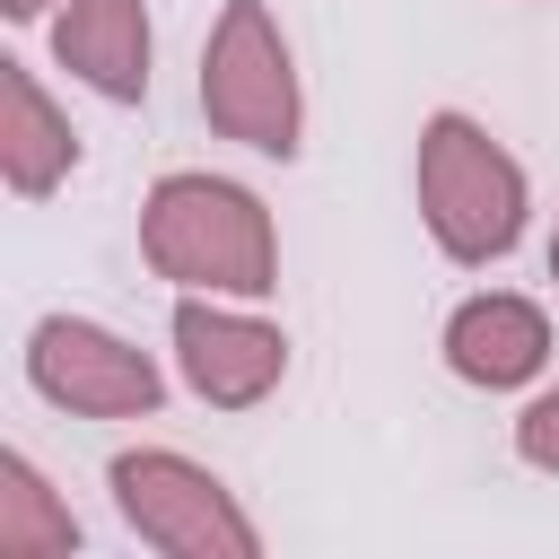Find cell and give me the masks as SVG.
Wrapping results in <instances>:
<instances>
[{
	"label": "cell",
	"instance_id": "obj_4",
	"mask_svg": "<svg viewBox=\"0 0 559 559\" xmlns=\"http://www.w3.org/2000/svg\"><path fill=\"white\" fill-rule=\"evenodd\" d=\"M105 489H114L122 524L166 559H253L262 550V533L236 507V489L210 463L175 454V445H122L105 463Z\"/></svg>",
	"mask_w": 559,
	"mask_h": 559
},
{
	"label": "cell",
	"instance_id": "obj_12",
	"mask_svg": "<svg viewBox=\"0 0 559 559\" xmlns=\"http://www.w3.org/2000/svg\"><path fill=\"white\" fill-rule=\"evenodd\" d=\"M44 9H52V0H0V17H17V26H35Z\"/></svg>",
	"mask_w": 559,
	"mask_h": 559
},
{
	"label": "cell",
	"instance_id": "obj_7",
	"mask_svg": "<svg viewBox=\"0 0 559 559\" xmlns=\"http://www.w3.org/2000/svg\"><path fill=\"white\" fill-rule=\"evenodd\" d=\"M445 367L472 393H515L550 367V314L515 288H480L445 314Z\"/></svg>",
	"mask_w": 559,
	"mask_h": 559
},
{
	"label": "cell",
	"instance_id": "obj_5",
	"mask_svg": "<svg viewBox=\"0 0 559 559\" xmlns=\"http://www.w3.org/2000/svg\"><path fill=\"white\" fill-rule=\"evenodd\" d=\"M26 384L70 419H148L166 402V376L140 341L87 314H44L26 332Z\"/></svg>",
	"mask_w": 559,
	"mask_h": 559
},
{
	"label": "cell",
	"instance_id": "obj_10",
	"mask_svg": "<svg viewBox=\"0 0 559 559\" xmlns=\"http://www.w3.org/2000/svg\"><path fill=\"white\" fill-rule=\"evenodd\" d=\"M70 550H79L70 498L9 445L0 454V559H70Z\"/></svg>",
	"mask_w": 559,
	"mask_h": 559
},
{
	"label": "cell",
	"instance_id": "obj_11",
	"mask_svg": "<svg viewBox=\"0 0 559 559\" xmlns=\"http://www.w3.org/2000/svg\"><path fill=\"white\" fill-rule=\"evenodd\" d=\"M515 454H524L533 472H559V384H542V393L524 402V419H515Z\"/></svg>",
	"mask_w": 559,
	"mask_h": 559
},
{
	"label": "cell",
	"instance_id": "obj_9",
	"mask_svg": "<svg viewBox=\"0 0 559 559\" xmlns=\"http://www.w3.org/2000/svg\"><path fill=\"white\" fill-rule=\"evenodd\" d=\"M79 175V131L70 114L44 96V79L26 61H0V183L17 201H44Z\"/></svg>",
	"mask_w": 559,
	"mask_h": 559
},
{
	"label": "cell",
	"instance_id": "obj_6",
	"mask_svg": "<svg viewBox=\"0 0 559 559\" xmlns=\"http://www.w3.org/2000/svg\"><path fill=\"white\" fill-rule=\"evenodd\" d=\"M175 376L210 402V411H253L280 393L288 376V332L271 314H253V297H175Z\"/></svg>",
	"mask_w": 559,
	"mask_h": 559
},
{
	"label": "cell",
	"instance_id": "obj_1",
	"mask_svg": "<svg viewBox=\"0 0 559 559\" xmlns=\"http://www.w3.org/2000/svg\"><path fill=\"white\" fill-rule=\"evenodd\" d=\"M140 253H148L157 280L201 288V297H271L280 288V236H271L262 192L201 175V166H175V175L148 183Z\"/></svg>",
	"mask_w": 559,
	"mask_h": 559
},
{
	"label": "cell",
	"instance_id": "obj_3",
	"mask_svg": "<svg viewBox=\"0 0 559 559\" xmlns=\"http://www.w3.org/2000/svg\"><path fill=\"white\" fill-rule=\"evenodd\" d=\"M201 114L218 140L253 157H297L306 148V87L288 61V35L262 0H227L210 44H201Z\"/></svg>",
	"mask_w": 559,
	"mask_h": 559
},
{
	"label": "cell",
	"instance_id": "obj_8",
	"mask_svg": "<svg viewBox=\"0 0 559 559\" xmlns=\"http://www.w3.org/2000/svg\"><path fill=\"white\" fill-rule=\"evenodd\" d=\"M52 61L105 105H140L148 96V0H61Z\"/></svg>",
	"mask_w": 559,
	"mask_h": 559
},
{
	"label": "cell",
	"instance_id": "obj_13",
	"mask_svg": "<svg viewBox=\"0 0 559 559\" xmlns=\"http://www.w3.org/2000/svg\"><path fill=\"white\" fill-rule=\"evenodd\" d=\"M550 280H559V218H550Z\"/></svg>",
	"mask_w": 559,
	"mask_h": 559
},
{
	"label": "cell",
	"instance_id": "obj_2",
	"mask_svg": "<svg viewBox=\"0 0 559 559\" xmlns=\"http://www.w3.org/2000/svg\"><path fill=\"white\" fill-rule=\"evenodd\" d=\"M524 210H533V183L489 140V122H472L454 105L419 122V218L445 262H463V271L507 262L524 236Z\"/></svg>",
	"mask_w": 559,
	"mask_h": 559
}]
</instances>
